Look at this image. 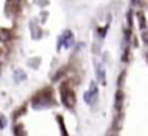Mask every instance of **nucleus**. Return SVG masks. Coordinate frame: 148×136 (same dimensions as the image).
<instances>
[{
	"mask_svg": "<svg viewBox=\"0 0 148 136\" xmlns=\"http://www.w3.org/2000/svg\"><path fill=\"white\" fill-rule=\"evenodd\" d=\"M53 103H55L53 98V94H51L50 89H43L41 92H38L32 100V105H33L34 109H42V107H49Z\"/></svg>",
	"mask_w": 148,
	"mask_h": 136,
	"instance_id": "f257e3e1",
	"label": "nucleus"
},
{
	"mask_svg": "<svg viewBox=\"0 0 148 136\" xmlns=\"http://www.w3.org/2000/svg\"><path fill=\"white\" fill-rule=\"evenodd\" d=\"M60 96H62V102L67 109H72L76 103V94L72 89L67 85L63 84L60 88Z\"/></svg>",
	"mask_w": 148,
	"mask_h": 136,
	"instance_id": "f03ea898",
	"label": "nucleus"
},
{
	"mask_svg": "<svg viewBox=\"0 0 148 136\" xmlns=\"http://www.w3.org/2000/svg\"><path fill=\"white\" fill-rule=\"evenodd\" d=\"M96 97H97V86L95 85V83H92L89 90L84 93V101L87 103H89V105H92L93 101L96 100Z\"/></svg>",
	"mask_w": 148,
	"mask_h": 136,
	"instance_id": "7ed1b4c3",
	"label": "nucleus"
},
{
	"mask_svg": "<svg viewBox=\"0 0 148 136\" xmlns=\"http://www.w3.org/2000/svg\"><path fill=\"white\" fill-rule=\"evenodd\" d=\"M72 43H73V37H72V33H71L70 30H66L64 33H63V36L60 37V41H59L58 46H59V49H60V46L63 44V46H64L66 49H68Z\"/></svg>",
	"mask_w": 148,
	"mask_h": 136,
	"instance_id": "20e7f679",
	"label": "nucleus"
},
{
	"mask_svg": "<svg viewBox=\"0 0 148 136\" xmlns=\"http://www.w3.org/2000/svg\"><path fill=\"white\" fill-rule=\"evenodd\" d=\"M123 101H125V94L121 89H118L115 93V110L117 113H122V107H123Z\"/></svg>",
	"mask_w": 148,
	"mask_h": 136,
	"instance_id": "39448f33",
	"label": "nucleus"
},
{
	"mask_svg": "<svg viewBox=\"0 0 148 136\" xmlns=\"http://www.w3.org/2000/svg\"><path fill=\"white\" fill-rule=\"evenodd\" d=\"M11 38H12L11 30H8V29H5V28L0 29V39H1V41H3V42H8Z\"/></svg>",
	"mask_w": 148,
	"mask_h": 136,
	"instance_id": "423d86ee",
	"label": "nucleus"
},
{
	"mask_svg": "<svg viewBox=\"0 0 148 136\" xmlns=\"http://www.w3.org/2000/svg\"><path fill=\"white\" fill-rule=\"evenodd\" d=\"M96 73H97V79L101 81L102 84H105V71H103L102 66L98 64L97 68H96Z\"/></svg>",
	"mask_w": 148,
	"mask_h": 136,
	"instance_id": "0eeeda50",
	"label": "nucleus"
},
{
	"mask_svg": "<svg viewBox=\"0 0 148 136\" xmlns=\"http://www.w3.org/2000/svg\"><path fill=\"white\" fill-rule=\"evenodd\" d=\"M32 36H33L34 39H39V38H41L42 31H41V29H39L37 25H32Z\"/></svg>",
	"mask_w": 148,
	"mask_h": 136,
	"instance_id": "6e6552de",
	"label": "nucleus"
},
{
	"mask_svg": "<svg viewBox=\"0 0 148 136\" xmlns=\"http://www.w3.org/2000/svg\"><path fill=\"white\" fill-rule=\"evenodd\" d=\"M138 20H139V28L140 29H145V17H144V14L142 13V12H138Z\"/></svg>",
	"mask_w": 148,
	"mask_h": 136,
	"instance_id": "1a4fd4ad",
	"label": "nucleus"
},
{
	"mask_svg": "<svg viewBox=\"0 0 148 136\" xmlns=\"http://www.w3.org/2000/svg\"><path fill=\"white\" fill-rule=\"evenodd\" d=\"M25 77H26L25 72H23L21 70H17L16 72H14V79H16V83H20V81L24 80Z\"/></svg>",
	"mask_w": 148,
	"mask_h": 136,
	"instance_id": "9d476101",
	"label": "nucleus"
},
{
	"mask_svg": "<svg viewBox=\"0 0 148 136\" xmlns=\"http://www.w3.org/2000/svg\"><path fill=\"white\" fill-rule=\"evenodd\" d=\"M14 136H24V127L21 124H17L14 127Z\"/></svg>",
	"mask_w": 148,
	"mask_h": 136,
	"instance_id": "9b49d317",
	"label": "nucleus"
},
{
	"mask_svg": "<svg viewBox=\"0 0 148 136\" xmlns=\"http://www.w3.org/2000/svg\"><path fill=\"white\" fill-rule=\"evenodd\" d=\"M58 120H59V124H60V128H62V132H63V135L67 136V132H66V127L63 126V120H62V118L58 117Z\"/></svg>",
	"mask_w": 148,
	"mask_h": 136,
	"instance_id": "f8f14e48",
	"label": "nucleus"
},
{
	"mask_svg": "<svg viewBox=\"0 0 148 136\" xmlns=\"http://www.w3.org/2000/svg\"><path fill=\"white\" fill-rule=\"evenodd\" d=\"M142 38H143V42L145 43V46H148V31H144L142 34Z\"/></svg>",
	"mask_w": 148,
	"mask_h": 136,
	"instance_id": "ddd939ff",
	"label": "nucleus"
},
{
	"mask_svg": "<svg viewBox=\"0 0 148 136\" xmlns=\"http://www.w3.org/2000/svg\"><path fill=\"white\" fill-rule=\"evenodd\" d=\"M29 64H30V66H33V67H38V64H39V58H37L36 62L30 60V62H29Z\"/></svg>",
	"mask_w": 148,
	"mask_h": 136,
	"instance_id": "4468645a",
	"label": "nucleus"
},
{
	"mask_svg": "<svg viewBox=\"0 0 148 136\" xmlns=\"http://www.w3.org/2000/svg\"><path fill=\"white\" fill-rule=\"evenodd\" d=\"M127 18H129V26H132V21H131V12H129V14H127Z\"/></svg>",
	"mask_w": 148,
	"mask_h": 136,
	"instance_id": "2eb2a0df",
	"label": "nucleus"
},
{
	"mask_svg": "<svg viewBox=\"0 0 148 136\" xmlns=\"http://www.w3.org/2000/svg\"><path fill=\"white\" fill-rule=\"evenodd\" d=\"M123 77H125V72H122L121 73V76H119V83H118V85H122V81H123Z\"/></svg>",
	"mask_w": 148,
	"mask_h": 136,
	"instance_id": "dca6fc26",
	"label": "nucleus"
},
{
	"mask_svg": "<svg viewBox=\"0 0 148 136\" xmlns=\"http://www.w3.org/2000/svg\"><path fill=\"white\" fill-rule=\"evenodd\" d=\"M131 1H132V4H134V5H139L143 0H131Z\"/></svg>",
	"mask_w": 148,
	"mask_h": 136,
	"instance_id": "f3484780",
	"label": "nucleus"
},
{
	"mask_svg": "<svg viewBox=\"0 0 148 136\" xmlns=\"http://www.w3.org/2000/svg\"><path fill=\"white\" fill-rule=\"evenodd\" d=\"M4 127V122H3V119L0 118V128H3Z\"/></svg>",
	"mask_w": 148,
	"mask_h": 136,
	"instance_id": "a211bd4d",
	"label": "nucleus"
},
{
	"mask_svg": "<svg viewBox=\"0 0 148 136\" xmlns=\"http://www.w3.org/2000/svg\"><path fill=\"white\" fill-rule=\"evenodd\" d=\"M113 136H117V135H113Z\"/></svg>",
	"mask_w": 148,
	"mask_h": 136,
	"instance_id": "6ab92c4d",
	"label": "nucleus"
}]
</instances>
